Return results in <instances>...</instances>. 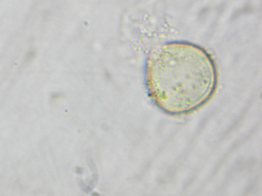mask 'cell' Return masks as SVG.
I'll return each mask as SVG.
<instances>
[{
	"instance_id": "obj_1",
	"label": "cell",
	"mask_w": 262,
	"mask_h": 196,
	"mask_svg": "<svg viewBox=\"0 0 262 196\" xmlns=\"http://www.w3.org/2000/svg\"><path fill=\"white\" fill-rule=\"evenodd\" d=\"M145 75L152 100L172 114L190 112L205 103L215 90L217 77L211 55L182 41L164 43L152 51Z\"/></svg>"
}]
</instances>
